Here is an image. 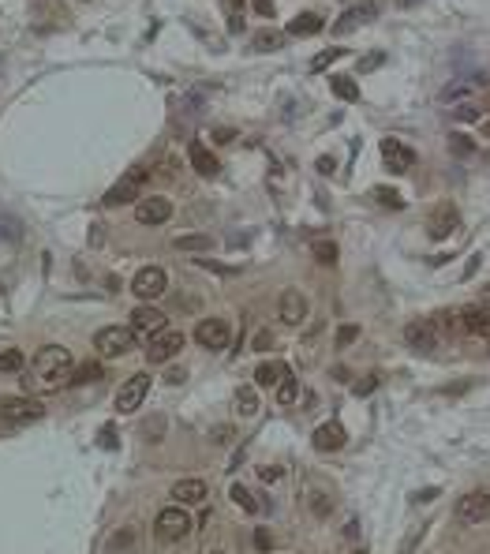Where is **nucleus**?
Listing matches in <instances>:
<instances>
[{"label":"nucleus","mask_w":490,"mask_h":554,"mask_svg":"<svg viewBox=\"0 0 490 554\" xmlns=\"http://www.w3.org/2000/svg\"><path fill=\"white\" fill-rule=\"evenodd\" d=\"M165 382H169V386H176V382H184V371H169V375H165Z\"/></svg>","instance_id":"nucleus-55"},{"label":"nucleus","mask_w":490,"mask_h":554,"mask_svg":"<svg viewBox=\"0 0 490 554\" xmlns=\"http://www.w3.org/2000/svg\"><path fill=\"white\" fill-rule=\"evenodd\" d=\"M214 442H217V446L232 442V427H214Z\"/></svg>","instance_id":"nucleus-48"},{"label":"nucleus","mask_w":490,"mask_h":554,"mask_svg":"<svg viewBox=\"0 0 490 554\" xmlns=\"http://www.w3.org/2000/svg\"><path fill=\"white\" fill-rule=\"evenodd\" d=\"M355 338H360V326H340L337 330V348H348Z\"/></svg>","instance_id":"nucleus-40"},{"label":"nucleus","mask_w":490,"mask_h":554,"mask_svg":"<svg viewBox=\"0 0 490 554\" xmlns=\"http://www.w3.org/2000/svg\"><path fill=\"white\" fill-rule=\"evenodd\" d=\"M405 341L415 348V352H434L442 345V330L434 326V318H415V323L405 326Z\"/></svg>","instance_id":"nucleus-6"},{"label":"nucleus","mask_w":490,"mask_h":554,"mask_svg":"<svg viewBox=\"0 0 490 554\" xmlns=\"http://www.w3.org/2000/svg\"><path fill=\"white\" fill-rule=\"evenodd\" d=\"M94 348H98L105 360L124 356V352H131V348H135V330H127V326H105V330L94 333Z\"/></svg>","instance_id":"nucleus-3"},{"label":"nucleus","mask_w":490,"mask_h":554,"mask_svg":"<svg viewBox=\"0 0 490 554\" xmlns=\"http://www.w3.org/2000/svg\"><path fill=\"white\" fill-rule=\"evenodd\" d=\"M142 431L150 434V442H161V431H165V419L157 416V419H150V427H142Z\"/></svg>","instance_id":"nucleus-45"},{"label":"nucleus","mask_w":490,"mask_h":554,"mask_svg":"<svg viewBox=\"0 0 490 554\" xmlns=\"http://www.w3.org/2000/svg\"><path fill=\"white\" fill-rule=\"evenodd\" d=\"M180 348H184V333L180 330H161L157 338H150V345H146V360H150V363H169Z\"/></svg>","instance_id":"nucleus-10"},{"label":"nucleus","mask_w":490,"mask_h":554,"mask_svg":"<svg viewBox=\"0 0 490 554\" xmlns=\"http://www.w3.org/2000/svg\"><path fill=\"white\" fill-rule=\"evenodd\" d=\"M46 416V408H41V401L34 397H8V401H0V419L11 427H19V424H34V419Z\"/></svg>","instance_id":"nucleus-4"},{"label":"nucleus","mask_w":490,"mask_h":554,"mask_svg":"<svg viewBox=\"0 0 490 554\" xmlns=\"http://www.w3.org/2000/svg\"><path fill=\"white\" fill-rule=\"evenodd\" d=\"M236 412L247 416V419L259 412V397H255V390H251V386H240V390H236Z\"/></svg>","instance_id":"nucleus-28"},{"label":"nucleus","mask_w":490,"mask_h":554,"mask_svg":"<svg viewBox=\"0 0 490 554\" xmlns=\"http://www.w3.org/2000/svg\"><path fill=\"white\" fill-rule=\"evenodd\" d=\"M322 26H325V19L318 16V11H303V16H296L288 23V34L292 38H311V34H318Z\"/></svg>","instance_id":"nucleus-23"},{"label":"nucleus","mask_w":490,"mask_h":554,"mask_svg":"<svg viewBox=\"0 0 490 554\" xmlns=\"http://www.w3.org/2000/svg\"><path fill=\"white\" fill-rule=\"evenodd\" d=\"M229 338H232V330L225 318H202V323L195 326V341L202 348H210V352H221V348H229Z\"/></svg>","instance_id":"nucleus-9"},{"label":"nucleus","mask_w":490,"mask_h":554,"mask_svg":"<svg viewBox=\"0 0 490 554\" xmlns=\"http://www.w3.org/2000/svg\"><path fill=\"white\" fill-rule=\"evenodd\" d=\"M296 397H300V382H296V378H285V382L277 386V401L281 404H292Z\"/></svg>","instance_id":"nucleus-34"},{"label":"nucleus","mask_w":490,"mask_h":554,"mask_svg":"<svg viewBox=\"0 0 490 554\" xmlns=\"http://www.w3.org/2000/svg\"><path fill=\"white\" fill-rule=\"evenodd\" d=\"M221 4H225L229 16H240V11H244V0H221Z\"/></svg>","instance_id":"nucleus-50"},{"label":"nucleus","mask_w":490,"mask_h":554,"mask_svg":"<svg viewBox=\"0 0 490 554\" xmlns=\"http://www.w3.org/2000/svg\"><path fill=\"white\" fill-rule=\"evenodd\" d=\"M23 363H26V356L19 348H4L0 352V371H23Z\"/></svg>","instance_id":"nucleus-31"},{"label":"nucleus","mask_w":490,"mask_h":554,"mask_svg":"<svg viewBox=\"0 0 490 554\" xmlns=\"http://www.w3.org/2000/svg\"><path fill=\"white\" fill-rule=\"evenodd\" d=\"M318 172H325V177L333 172V162H330V157H318Z\"/></svg>","instance_id":"nucleus-54"},{"label":"nucleus","mask_w":490,"mask_h":554,"mask_svg":"<svg viewBox=\"0 0 490 554\" xmlns=\"http://www.w3.org/2000/svg\"><path fill=\"white\" fill-rule=\"evenodd\" d=\"M311 442H315L318 454H333V449H340V446L348 442V434H345V427H340L337 419H330V424H322L315 431V439H311Z\"/></svg>","instance_id":"nucleus-17"},{"label":"nucleus","mask_w":490,"mask_h":554,"mask_svg":"<svg viewBox=\"0 0 490 554\" xmlns=\"http://www.w3.org/2000/svg\"><path fill=\"white\" fill-rule=\"evenodd\" d=\"M382 61H385L382 53H370V56H363V61H360V71H370V68H378Z\"/></svg>","instance_id":"nucleus-47"},{"label":"nucleus","mask_w":490,"mask_h":554,"mask_svg":"<svg viewBox=\"0 0 490 554\" xmlns=\"http://www.w3.org/2000/svg\"><path fill=\"white\" fill-rule=\"evenodd\" d=\"M449 150H457V154L468 157V154H475V142H471L468 135H453V139H449Z\"/></svg>","instance_id":"nucleus-39"},{"label":"nucleus","mask_w":490,"mask_h":554,"mask_svg":"<svg viewBox=\"0 0 490 554\" xmlns=\"http://www.w3.org/2000/svg\"><path fill=\"white\" fill-rule=\"evenodd\" d=\"M337 56H345V49H325V53H318L315 61H311V71H322L325 64H333Z\"/></svg>","instance_id":"nucleus-36"},{"label":"nucleus","mask_w":490,"mask_h":554,"mask_svg":"<svg viewBox=\"0 0 490 554\" xmlns=\"http://www.w3.org/2000/svg\"><path fill=\"white\" fill-rule=\"evenodd\" d=\"M214 240L210 236H176V251H206V247H210Z\"/></svg>","instance_id":"nucleus-30"},{"label":"nucleus","mask_w":490,"mask_h":554,"mask_svg":"<svg viewBox=\"0 0 490 554\" xmlns=\"http://www.w3.org/2000/svg\"><path fill=\"white\" fill-rule=\"evenodd\" d=\"M214 135H217V142H232V139H236V135H232V131H229V127H217V131H214Z\"/></svg>","instance_id":"nucleus-53"},{"label":"nucleus","mask_w":490,"mask_h":554,"mask_svg":"<svg viewBox=\"0 0 490 554\" xmlns=\"http://www.w3.org/2000/svg\"><path fill=\"white\" fill-rule=\"evenodd\" d=\"M101 363L98 360H90V363H83V367H75L71 371V386H86V382H101Z\"/></svg>","instance_id":"nucleus-25"},{"label":"nucleus","mask_w":490,"mask_h":554,"mask_svg":"<svg viewBox=\"0 0 490 554\" xmlns=\"http://www.w3.org/2000/svg\"><path fill=\"white\" fill-rule=\"evenodd\" d=\"M483 105H486V109H490V94H486V98H483Z\"/></svg>","instance_id":"nucleus-59"},{"label":"nucleus","mask_w":490,"mask_h":554,"mask_svg":"<svg viewBox=\"0 0 490 554\" xmlns=\"http://www.w3.org/2000/svg\"><path fill=\"white\" fill-rule=\"evenodd\" d=\"M98 446H101V449H113V446H116V431H113V424H105V427L98 431Z\"/></svg>","instance_id":"nucleus-42"},{"label":"nucleus","mask_w":490,"mask_h":554,"mask_svg":"<svg viewBox=\"0 0 490 554\" xmlns=\"http://www.w3.org/2000/svg\"><path fill=\"white\" fill-rule=\"evenodd\" d=\"M187 157H191V169L199 172V177H217L221 172V162L202 147V142H191V150H187Z\"/></svg>","instance_id":"nucleus-21"},{"label":"nucleus","mask_w":490,"mask_h":554,"mask_svg":"<svg viewBox=\"0 0 490 554\" xmlns=\"http://www.w3.org/2000/svg\"><path fill=\"white\" fill-rule=\"evenodd\" d=\"M146 393H150V375H131L127 382L116 390V412H135V408H142Z\"/></svg>","instance_id":"nucleus-7"},{"label":"nucleus","mask_w":490,"mask_h":554,"mask_svg":"<svg viewBox=\"0 0 490 554\" xmlns=\"http://www.w3.org/2000/svg\"><path fill=\"white\" fill-rule=\"evenodd\" d=\"M229 498H232L236 506H240L244 513H259V509H262V506L255 502V494H251L244 484H232V487H229Z\"/></svg>","instance_id":"nucleus-27"},{"label":"nucleus","mask_w":490,"mask_h":554,"mask_svg":"<svg viewBox=\"0 0 490 554\" xmlns=\"http://www.w3.org/2000/svg\"><path fill=\"white\" fill-rule=\"evenodd\" d=\"M375 386H378V375H367L363 382H355L352 390H355V397H367V393H375Z\"/></svg>","instance_id":"nucleus-41"},{"label":"nucleus","mask_w":490,"mask_h":554,"mask_svg":"<svg viewBox=\"0 0 490 554\" xmlns=\"http://www.w3.org/2000/svg\"><path fill=\"white\" fill-rule=\"evenodd\" d=\"M453 113H457V120H468V124H471V120H483V113L475 109L471 101H460V105H457Z\"/></svg>","instance_id":"nucleus-37"},{"label":"nucleus","mask_w":490,"mask_h":554,"mask_svg":"<svg viewBox=\"0 0 490 554\" xmlns=\"http://www.w3.org/2000/svg\"><path fill=\"white\" fill-rule=\"evenodd\" d=\"M165 288H169V277H165L161 266H142L135 277H131V293H135L139 300H157Z\"/></svg>","instance_id":"nucleus-8"},{"label":"nucleus","mask_w":490,"mask_h":554,"mask_svg":"<svg viewBox=\"0 0 490 554\" xmlns=\"http://www.w3.org/2000/svg\"><path fill=\"white\" fill-rule=\"evenodd\" d=\"M0 236H4V240H19V236H23L16 217H0Z\"/></svg>","instance_id":"nucleus-38"},{"label":"nucleus","mask_w":490,"mask_h":554,"mask_svg":"<svg viewBox=\"0 0 490 554\" xmlns=\"http://www.w3.org/2000/svg\"><path fill=\"white\" fill-rule=\"evenodd\" d=\"M457 524H483L490 521V494L486 491H471L464 498H457V509H453Z\"/></svg>","instance_id":"nucleus-5"},{"label":"nucleus","mask_w":490,"mask_h":554,"mask_svg":"<svg viewBox=\"0 0 490 554\" xmlns=\"http://www.w3.org/2000/svg\"><path fill=\"white\" fill-rule=\"evenodd\" d=\"M131 330L139 333V338H157L161 330H165V315L150 303H139L135 311H131Z\"/></svg>","instance_id":"nucleus-13"},{"label":"nucleus","mask_w":490,"mask_h":554,"mask_svg":"<svg viewBox=\"0 0 490 554\" xmlns=\"http://www.w3.org/2000/svg\"><path fill=\"white\" fill-rule=\"evenodd\" d=\"M375 16H378L375 4H355V8H348L345 16H340V23H333V34H348V31H355L360 23L375 19Z\"/></svg>","instance_id":"nucleus-20"},{"label":"nucleus","mask_w":490,"mask_h":554,"mask_svg":"<svg viewBox=\"0 0 490 554\" xmlns=\"http://www.w3.org/2000/svg\"><path fill=\"white\" fill-rule=\"evenodd\" d=\"M135 217H139V225H165L169 217H172V202L169 199H139V207H135Z\"/></svg>","instance_id":"nucleus-14"},{"label":"nucleus","mask_w":490,"mask_h":554,"mask_svg":"<svg viewBox=\"0 0 490 554\" xmlns=\"http://www.w3.org/2000/svg\"><path fill=\"white\" fill-rule=\"evenodd\" d=\"M270 543H273V539H270V532H266V528H259V532H255V547H259V550H270Z\"/></svg>","instance_id":"nucleus-49"},{"label":"nucleus","mask_w":490,"mask_h":554,"mask_svg":"<svg viewBox=\"0 0 490 554\" xmlns=\"http://www.w3.org/2000/svg\"><path fill=\"white\" fill-rule=\"evenodd\" d=\"M34 386L38 390H61L71 386V352L61 345H46L34 352Z\"/></svg>","instance_id":"nucleus-1"},{"label":"nucleus","mask_w":490,"mask_h":554,"mask_svg":"<svg viewBox=\"0 0 490 554\" xmlns=\"http://www.w3.org/2000/svg\"><path fill=\"white\" fill-rule=\"evenodd\" d=\"M131 543H135V532H131V528H124L120 535H113V539H109V547H105V550H109V554H124Z\"/></svg>","instance_id":"nucleus-33"},{"label":"nucleus","mask_w":490,"mask_h":554,"mask_svg":"<svg viewBox=\"0 0 490 554\" xmlns=\"http://www.w3.org/2000/svg\"><path fill=\"white\" fill-rule=\"evenodd\" d=\"M270 345H273V333H270V330H259V333H255V348H259V352H266Z\"/></svg>","instance_id":"nucleus-46"},{"label":"nucleus","mask_w":490,"mask_h":554,"mask_svg":"<svg viewBox=\"0 0 490 554\" xmlns=\"http://www.w3.org/2000/svg\"><path fill=\"white\" fill-rule=\"evenodd\" d=\"M330 90H333L340 101H355V98H360V86H355L352 75H333V79H330Z\"/></svg>","instance_id":"nucleus-26"},{"label":"nucleus","mask_w":490,"mask_h":554,"mask_svg":"<svg viewBox=\"0 0 490 554\" xmlns=\"http://www.w3.org/2000/svg\"><path fill=\"white\" fill-rule=\"evenodd\" d=\"M311 255H315L322 266H333V262H337V244L333 240H315V244H311Z\"/></svg>","instance_id":"nucleus-29"},{"label":"nucleus","mask_w":490,"mask_h":554,"mask_svg":"<svg viewBox=\"0 0 490 554\" xmlns=\"http://www.w3.org/2000/svg\"><path fill=\"white\" fill-rule=\"evenodd\" d=\"M330 509H333V502L325 498L322 491H315V494H311V513H315V517H325V513H330Z\"/></svg>","instance_id":"nucleus-35"},{"label":"nucleus","mask_w":490,"mask_h":554,"mask_svg":"<svg viewBox=\"0 0 490 554\" xmlns=\"http://www.w3.org/2000/svg\"><path fill=\"white\" fill-rule=\"evenodd\" d=\"M434 498H438V487H427V491H415L412 494L415 506H427V502H434Z\"/></svg>","instance_id":"nucleus-44"},{"label":"nucleus","mask_w":490,"mask_h":554,"mask_svg":"<svg viewBox=\"0 0 490 554\" xmlns=\"http://www.w3.org/2000/svg\"><path fill=\"white\" fill-rule=\"evenodd\" d=\"M277 315L285 326H300L307 318V296L300 293V288H285L281 293V303H277Z\"/></svg>","instance_id":"nucleus-12"},{"label":"nucleus","mask_w":490,"mask_h":554,"mask_svg":"<svg viewBox=\"0 0 490 554\" xmlns=\"http://www.w3.org/2000/svg\"><path fill=\"white\" fill-rule=\"evenodd\" d=\"M375 199L390 210H405V199H400V192H393V187H375Z\"/></svg>","instance_id":"nucleus-32"},{"label":"nucleus","mask_w":490,"mask_h":554,"mask_svg":"<svg viewBox=\"0 0 490 554\" xmlns=\"http://www.w3.org/2000/svg\"><path fill=\"white\" fill-rule=\"evenodd\" d=\"M154 535H157V543H180V539L191 535V517L180 506H165L154 521Z\"/></svg>","instance_id":"nucleus-2"},{"label":"nucleus","mask_w":490,"mask_h":554,"mask_svg":"<svg viewBox=\"0 0 490 554\" xmlns=\"http://www.w3.org/2000/svg\"><path fill=\"white\" fill-rule=\"evenodd\" d=\"M382 157H385V169L393 172H408L415 165V154L400 139H382Z\"/></svg>","instance_id":"nucleus-16"},{"label":"nucleus","mask_w":490,"mask_h":554,"mask_svg":"<svg viewBox=\"0 0 490 554\" xmlns=\"http://www.w3.org/2000/svg\"><path fill=\"white\" fill-rule=\"evenodd\" d=\"M457 221H460V214H457L453 207H438V214L430 217V236H434V240H445V236L457 229Z\"/></svg>","instance_id":"nucleus-22"},{"label":"nucleus","mask_w":490,"mask_h":554,"mask_svg":"<svg viewBox=\"0 0 490 554\" xmlns=\"http://www.w3.org/2000/svg\"><path fill=\"white\" fill-rule=\"evenodd\" d=\"M255 11L259 16H273V0H255Z\"/></svg>","instance_id":"nucleus-51"},{"label":"nucleus","mask_w":490,"mask_h":554,"mask_svg":"<svg viewBox=\"0 0 490 554\" xmlns=\"http://www.w3.org/2000/svg\"><path fill=\"white\" fill-rule=\"evenodd\" d=\"M172 498L180 506H199L210 498V487H206V479H180V484L172 487Z\"/></svg>","instance_id":"nucleus-19"},{"label":"nucleus","mask_w":490,"mask_h":554,"mask_svg":"<svg viewBox=\"0 0 490 554\" xmlns=\"http://www.w3.org/2000/svg\"><path fill=\"white\" fill-rule=\"evenodd\" d=\"M142 177H146V169H135V172H127L124 180H116L109 192H105V207H124V202H135V199H142L139 195V184H142Z\"/></svg>","instance_id":"nucleus-11"},{"label":"nucleus","mask_w":490,"mask_h":554,"mask_svg":"<svg viewBox=\"0 0 490 554\" xmlns=\"http://www.w3.org/2000/svg\"><path fill=\"white\" fill-rule=\"evenodd\" d=\"M355 554H367V550H355Z\"/></svg>","instance_id":"nucleus-61"},{"label":"nucleus","mask_w":490,"mask_h":554,"mask_svg":"<svg viewBox=\"0 0 490 554\" xmlns=\"http://www.w3.org/2000/svg\"><path fill=\"white\" fill-rule=\"evenodd\" d=\"M210 554H225V550H210Z\"/></svg>","instance_id":"nucleus-60"},{"label":"nucleus","mask_w":490,"mask_h":554,"mask_svg":"<svg viewBox=\"0 0 490 554\" xmlns=\"http://www.w3.org/2000/svg\"><path fill=\"white\" fill-rule=\"evenodd\" d=\"M479 127H483V135L490 139V116H483V120H479Z\"/></svg>","instance_id":"nucleus-56"},{"label":"nucleus","mask_w":490,"mask_h":554,"mask_svg":"<svg viewBox=\"0 0 490 554\" xmlns=\"http://www.w3.org/2000/svg\"><path fill=\"white\" fill-rule=\"evenodd\" d=\"M229 31L240 34V31H244V19H240V16H229Z\"/></svg>","instance_id":"nucleus-52"},{"label":"nucleus","mask_w":490,"mask_h":554,"mask_svg":"<svg viewBox=\"0 0 490 554\" xmlns=\"http://www.w3.org/2000/svg\"><path fill=\"white\" fill-rule=\"evenodd\" d=\"M259 479H262V484H277V479H281V469H277V464H262V469H259Z\"/></svg>","instance_id":"nucleus-43"},{"label":"nucleus","mask_w":490,"mask_h":554,"mask_svg":"<svg viewBox=\"0 0 490 554\" xmlns=\"http://www.w3.org/2000/svg\"><path fill=\"white\" fill-rule=\"evenodd\" d=\"M460 326H464L468 338L486 341V338H490V311L483 308V303H471V308L460 311Z\"/></svg>","instance_id":"nucleus-15"},{"label":"nucleus","mask_w":490,"mask_h":554,"mask_svg":"<svg viewBox=\"0 0 490 554\" xmlns=\"http://www.w3.org/2000/svg\"><path fill=\"white\" fill-rule=\"evenodd\" d=\"M483 308L490 311V288H486V293H483Z\"/></svg>","instance_id":"nucleus-57"},{"label":"nucleus","mask_w":490,"mask_h":554,"mask_svg":"<svg viewBox=\"0 0 490 554\" xmlns=\"http://www.w3.org/2000/svg\"><path fill=\"white\" fill-rule=\"evenodd\" d=\"M397 4H400V8H412V4H415V0H397Z\"/></svg>","instance_id":"nucleus-58"},{"label":"nucleus","mask_w":490,"mask_h":554,"mask_svg":"<svg viewBox=\"0 0 490 554\" xmlns=\"http://www.w3.org/2000/svg\"><path fill=\"white\" fill-rule=\"evenodd\" d=\"M285 378H292V371H288V363H281V360H266V363H259V371H255V386H262V390H277Z\"/></svg>","instance_id":"nucleus-18"},{"label":"nucleus","mask_w":490,"mask_h":554,"mask_svg":"<svg viewBox=\"0 0 490 554\" xmlns=\"http://www.w3.org/2000/svg\"><path fill=\"white\" fill-rule=\"evenodd\" d=\"M281 46H285V34H277V31H259L251 38V49H259V53H277Z\"/></svg>","instance_id":"nucleus-24"}]
</instances>
